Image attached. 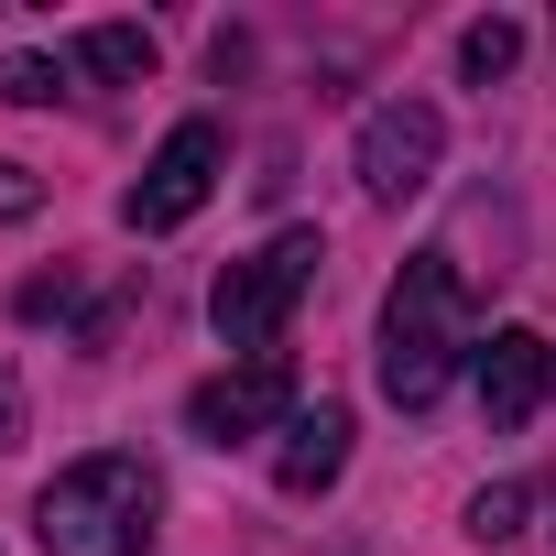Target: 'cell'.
Returning <instances> with one entry per match:
<instances>
[{
	"mask_svg": "<svg viewBox=\"0 0 556 556\" xmlns=\"http://www.w3.org/2000/svg\"><path fill=\"white\" fill-rule=\"evenodd\" d=\"M153 513H164V480H153V458H131V447H88V458H66V469L34 491L45 556H142V545H153Z\"/></svg>",
	"mask_w": 556,
	"mask_h": 556,
	"instance_id": "1",
	"label": "cell"
},
{
	"mask_svg": "<svg viewBox=\"0 0 556 556\" xmlns=\"http://www.w3.org/2000/svg\"><path fill=\"white\" fill-rule=\"evenodd\" d=\"M458 350H469V285H458L447 251H415V262L393 273V295H382V393H393L404 415H426V404L447 393Z\"/></svg>",
	"mask_w": 556,
	"mask_h": 556,
	"instance_id": "2",
	"label": "cell"
},
{
	"mask_svg": "<svg viewBox=\"0 0 556 556\" xmlns=\"http://www.w3.org/2000/svg\"><path fill=\"white\" fill-rule=\"evenodd\" d=\"M317 262H328V240H317V229H285V240H262L251 262H229L218 285H207V328H218L229 350L273 361L285 317H295V306H306V285H317Z\"/></svg>",
	"mask_w": 556,
	"mask_h": 556,
	"instance_id": "3",
	"label": "cell"
},
{
	"mask_svg": "<svg viewBox=\"0 0 556 556\" xmlns=\"http://www.w3.org/2000/svg\"><path fill=\"white\" fill-rule=\"evenodd\" d=\"M218 175H229V131H218V121H175V131L153 142V164L121 186V229H131V240L186 229V218L218 197Z\"/></svg>",
	"mask_w": 556,
	"mask_h": 556,
	"instance_id": "4",
	"label": "cell"
},
{
	"mask_svg": "<svg viewBox=\"0 0 556 556\" xmlns=\"http://www.w3.org/2000/svg\"><path fill=\"white\" fill-rule=\"evenodd\" d=\"M361 197H382V207H404L437 164H447V121L426 110V99H382L371 121H361Z\"/></svg>",
	"mask_w": 556,
	"mask_h": 556,
	"instance_id": "5",
	"label": "cell"
},
{
	"mask_svg": "<svg viewBox=\"0 0 556 556\" xmlns=\"http://www.w3.org/2000/svg\"><path fill=\"white\" fill-rule=\"evenodd\" d=\"M186 426H197L207 447H240V437H262V426H295V361L273 350V361H240V371L197 382Z\"/></svg>",
	"mask_w": 556,
	"mask_h": 556,
	"instance_id": "6",
	"label": "cell"
},
{
	"mask_svg": "<svg viewBox=\"0 0 556 556\" xmlns=\"http://www.w3.org/2000/svg\"><path fill=\"white\" fill-rule=\"evenodd\" d=\"M469 382H480V415H491V426L513 437V426H534V415H545L556 350H545L534 328H491V339H480V371H469Z\"/></svg>",
	"mask_w": 556,
	"mask_h": 556,
	"instance_id": "7",
	"label": "cell"
},
{
	"mask_svg": "<svg viewBox=\"0 0 556 556\" xmlns=\"http://www.w3.org/2000/svg\"><path fill=\"white\" fill-rule=\"evenodd\" d=\"M339 469H350V404H295L285 447H273V480H285L295 502H317Z\"/></svg>",
	"mask_w": 556,
	"mask_h": 556,
	"instance_id": "8",
	"label": "cell"
},
{
	"mask_svg": "<svg viewBox=\"0 0 556 556\" xmlns=\"http://www.w3.org/2000/svg\"><path fill=\"white\" fill-rule=\"evenodd\" d=\"M77 66H88L99 88H142V77H153V34H142V23H88V34H77Z\"/></svg>",
	"mask_w": 556,
	"mask_h": 556,
	"instance_id": "9",
	"label": "cell"
},
{
	"mask_svg": "<svg viewBox=\"0 0 556 556\" xmlns=\"http://www.w3.org/2000/svg\"><path fill=\"white\" fill-rule=\"evenodd\" d=\"M513 55H523V23H502V12L458 34V77H469V88H502V77H513Z\"/></svg>",
	"mask_w": 556,
	"mask_h": 556,
	"instance_id": "10",
	"label": "cell"
},
{
	"mask_svg": "<svg viewBox=\"0 0 556 556\" xmlns=\"http://www.w3.org/2000/svg\"><path fill=\"white\" fill-rule=\"evenodd\" d=\"M523 513H534V491H523V480H491V491H469V523H458V534L491 556V545H513V534H523Z\"/></svg>",
	"mask_w": 556,
	"mask_h": 556,
	"instance_id": "11",
	"label": "cell"
},
{
	"mask_svg": "<svg viewBox=\"0 0 556 556\" xmlns=\"http://www.w3.org/2000/svg\"><path fill=\"white\" fill-rule=\"evenodd\" d=\"M0 99L45 110V99H66V66H45V55H12V66H0Z\"/></svg>",
	"mask_w": 556,
	"mask_h": 556,
	"instance_id": "12",
	"label": "cell"
},
{
	"mask_svg": "<svg viewBox=\"0 0 556 556\" xmlns=\"http://www.w3.org/2000/svg\"><path fill=\"white\" fill-rule=\"evenodd\" d=\"M34 207H45V175L0 153V218H34Z\"/></svg>",
	"mask_w": 556,
	"mask_h": 556,
	"instance_id": "13",
	"label": "cell"
},
{
	"mask_svg": "<svg viewBox=\"0 0 556 556\" xmlns=\"http://www.w3.org/2000/svg\"><path fill=\"white\" fill-rule=\"evenodd\" d=\"M12 306H23V317H66V306H77V273H34Z\"/></svg>",
	"mask_w": 556,
	"mask_h": 556,
	"instance_id": "14",
	"label": "cell"
},
{
	"mask_svg": "<svg viewBox=\"0 0 556 556\" xmlns=\"http://www.w3.org/2000/svg\"><path fill=\"white\" fill-rule=\"evenodd\" d=\"M23 447V382H12V361H0V458Z\"/></svg>",
	"mask_w": 556,
	"mask_h": 556,
	"instance_id": "15",
	"label": "cell"
}]
</instances>
